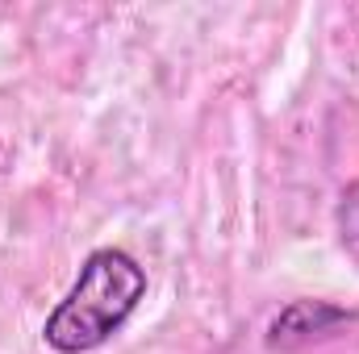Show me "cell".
Listing matches in <instances>:
<instances>
[{"label": "cell", "mask_w": 359, "mask_h": 354, "mask_svg": "<svg viewBox=\"0 0 359 354\" xmlns=\"http://www.w3.org/2000/svg\"><path fill=\"white\" fill-rule=\"evenodd\" d=\"M339 229H343L347 242H359V179L343 192V200H339Z\"/></svg>", "instance_id": "3957f363"}, {"label": "cell", "mask_w": 359, "mask_h": 354, "mask_svg": "<svg viewBox=\"0 0 359 354\" xmlns=\"http://www.w3.org/2000/svg\"><path fill=\"white\" fill-rule=\"evenodd\" d=\"M355 317L330 300H292L284 304L268 325V351H301L343 325H351Z\"/></svg>", "instance_id": "7a4b0ae2"}, {"label": "cell", "mask_w": 359, "mask_h": 354, "mask_svg": "<svg viewBox=\"0 0 359 354\" xmlns=\"http://www.w3.org/2000/svg\"><path fill=\"white\" fill-rule=\"evenodd\" d=\"M147 296V271L126 250H92L72 292L55 304L42 325V342L59 354H88L104 346Z\"/></svg>", "instance_id": "6da1fadb"}]
</instances>
